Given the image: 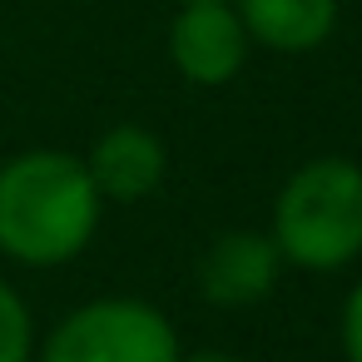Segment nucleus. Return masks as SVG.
I'll return each mask as SVG.
<instances>
[{"label": "nucleus", "instance_id": "6e6552de", "mask_svg": "<svg viewBox=\"0 0 362 362\" xmlns=\"http://www.w3.org/2000/svg\"><path fill=\"white\" fill-rule=\"evenodd\" d=\"M35 357V317L25 298L0 278V362H30Z\"/></svg>", "mask_w": 362, "mask_h": 362}, {"label": "nucleus", "instance_id": "f03ea898", "mask_svg": "<svg viewBox=\"0 0 362 362\" xmlns=\"http://www.w3.org/2000/svg\"><path fill=\"white\" fill-rule=\"evenodd\" d=\"M283 263L303 273H337L362 258V164L342 154H317L298 164L278 199L273 228Z\"/></svg>", "mask_w": 362, "mask_h": 362}, {"label": "nucleus", "instance_id": "20e7f679", "mask_svg": "<svg viewBox=\"0 0 362 362\" xmlns=\"http://www.w3.org/2000/svg\"><path fill=\"white\" fill-rule=\"evenodd\" d=\"M248 30L233 11V0H204V6H179L169 25V60L189 85H228L248 60Z\"/></svg>", "mask_w": 362, "mask_h": 362}, {"label": "nucleus", "instance_id": "423d86ee", "mask_svg": "<svg viewBox=\"0 0 362 362\" xmlns=\"http://www.w3.org/2000/svg\"><path fill=\"white\" fill-rule=\"evenodd\" d=\"M85 169L100 189V199H115V204H134V199H149L159 184H164V169H169V149L154 129L144 124H115L95 139V149L85 154Z\"/></svg>", "mask_w": 362, "mask_h": 362}, {"label": "nucleus", "instance_id": "0eeeda50", "mask_svg": "<svg viewBox=\"0 0 362 362\" xmlns=\"http://www.w3.org/2000/svg\"><path fill=\"white\" fill-rule=\"evenodd\" d=\"M253 45L278 55H308L337 30V0H233Z\"/></svg>", "mask_w": 362, "mask_h": 362}, {"label": "nucleus", "instance_id": "9d476101", "mask_svg": "<svg viewBox=\"0 0 362 362\" xmlns=\"http://www.w3.org/2000/svg\"><path fill=\"white\" fill-rule=\"evenodd\" d=\"M179 362H243V357L223 347H199V352H179Z\"/></svg>", "mask_w": 362, "mask_h": 362}, {"label": "nucleus", "instance_id": "9b49d317", "mask_svg": "<svg viewBox=\"0 0 362 362\" xmlns=\"http://www.w3.org/2000/svg\"><path fill=\"white\" fill-rule=\"evenodd\" d=\"M179 6H204V0H179Z\"/></svg>", "mask_w": 362, "mask_h": 362}, {"label": "nucleus", "instance_id": "39448f33", "mask_svg": "<svg viewBox=\"0 0 362 362\" xmlns=\"http://www.w3.org/2000/svg\"><path fill=\"white\" fill-rule=\"evenodd\" d=\"M278 278H283V253L258 228H228L199 258V293L214 308H253L278 288Z\"/></svg>", "mask_w": 362, "mask_h": 362}, {"label": "nucleus", "instance_id": "1a4fd4ad", "mask_svg": "<svg viewBox=\"0 0 362 362\" xmlns=\"http://www.w3.org/2000/svg\"><path fill=\"white\" fill-rule=\"evenodd\" d=\"M342 352H347V362H362V278L342 303Z\"/></svg>", "mask_w": 362, "mask_h": 362}, {"label": "nucleus", "instance_id": "7ed1b4c3", "mask_svg": "<svg viewBox=\"0 0 362 362\" xmlns=\"http://www.w3.org/2000/svg\"><path fill=\"white\" fill-rule=\"evenodd\" d=\"M40 362H179V332L144 298H95L50 327Z\"/></svg>", "mask_w": 362, "mask_h": 362}, {"label": "nucleus", "instance_id": "f257e3e1", "mask_svg": "<svg viewBox=\"0 0 362 362\" xmlns=\"http://www.w3.org/2000/svg\"><path fill=\"white\" fill-rule=\"evenodd\" d=\"M100 204L80 154L25 149L0 164V253L25 268H60L90 248Z\"/></svg>", "mask_w": 362, "mask_h": 362}]
</instances>
